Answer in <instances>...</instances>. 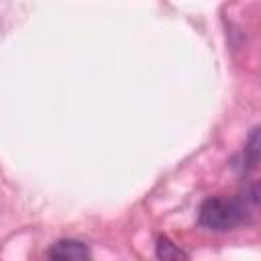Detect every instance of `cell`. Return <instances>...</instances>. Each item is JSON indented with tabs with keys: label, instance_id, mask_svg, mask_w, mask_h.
<instances>
[{
	"label": "cell",
	"instance_id": "6da1fadb",
	"mask_svg": "<svg viewBox=\"0 0 261 261\" xmlns=\"http://www.w3.org/2000/svg\"><path fill=\"white\" fill-rule=\"evenodd\" d=\"M198 220L208 230H216V232L230 230L245 220V206L237 200L214 196L202 202Z\"/></svg>",
	"mask_w": 261,
	"mask_h": 261
},
{
	"label": "cell",
	"instance_id": "7a4b0ae2",
	"mask_svg": "<svg viewBox=\"0 0 261 261\" xmlns=\"http://www.w3.org/2000/svg\"><path fill=\"white\" fill-rule=\"evenodd\" d=\"M47 255L49 259H55V261H88L92 257L88 245H84L82 241H73V239H61L53 243Z\"/></svg>",
	"mask_w": 261,
	"mask_h": 261
},
{
	"label": "cell",
	"instance_id": "3957f363",
	"mask_svg": "<svg viewBox=\"0 0 261 261\" xmlns=\"http://www.w3.org/2000/svg\"><path fill=\"white\" fill-rule=\"evenodd\" d=\"M155 255L163 261H179V259H188L190 255L186 251H181L173 241H169L167 237H159L157 245H155Z\"/></svg>",
	"mask_w": 261,
	"mask_h": 261
},
{
	"label": "cell",
	"instance_id": "277c9868",
	"mask_svg": "<svg viewBox=\"0 0 261 261\" xmlns=\"http://www.w3.org/2000/svg\"><path fill=\"white\" fill-rule=\"evenodd\" d=\"M245 159L249 163V167H255L259 161V128H253L247 147H245Z\"/></svg>",
	"mask_w": 261,
	"mask_h": 261
}]
</instances>
